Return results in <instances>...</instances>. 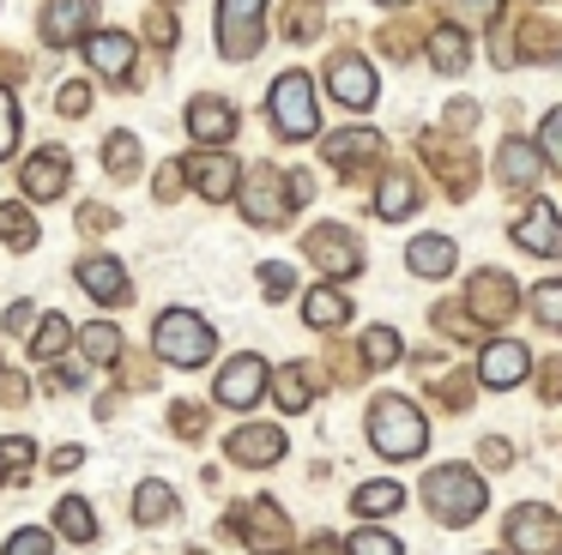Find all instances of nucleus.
Wrapping results in <instances>:
<instances>
[{
	"mask_svg": "<svg viewBox=\"0 0 562 555\" xmlns=\"http://www.w3.org/2000/svg\"><path fill=\"white\" fill-rule=\"evenodd\" d=\"M188 133L206 139V145H224L236 133V109L224 103V97H194V103H188Z\"/></svg>",
	"mask_w": 562,
	"mask_h": 555,
	"instance_id": "obj_14",
	"label": "nucleus"
},
{
	"mask_svg": "<svg viewBox=\"0 0 562 555\" xmlns=\"http://www.w3.org/2000/svg\"><path fill=\"white\" fill-rule=\"evenodd\" d=\"M260 284H267L272 296H284V290H291L296 278H291V265H279V260H272V265H260Z\"/></svg>",
	"mask_w": 562,
	"mask_h": 555,
	"instance_id": "obj_42",
	"label": "nucleus"
},
{
	"mask_svg": "<svg viewBox=\"0 0 562 555\" xmlns=\"http://www.w3.org/2000/svg\"><path fill=\"white\" fill-rule=\"evenodd\" d=\"M55 531H61L67 543H91V537H98V513H91L79 495H67V501L55 507Z\"/></svg>",
	"mask_w": 562,
	"mask_h": 555,
	"instance_id": "obj_22",
	"label": "nucleus"
},
{
	"mask_svg": "<svg viewBox=\"0 0 562 555\" xmlns=\"http://www.w3.org/2000/svg\"><path fill=\"white\" fill-rule=\"evenodd\" d=\"M67 344H74V326H67L61 314H43V320H37V338H31V356H37V362H55V356H67Z\"/></svg>",
	"mask_w": 562,
	"mask_h": 555,
	"instance_id": "obj_23",
	"label": "nucleus"
},
{
	"mask_svg": "<svg viewBox=\"0 0 562 555\" xmlns=\"http://www.w3.org/2000/svg\"><path fill=\"white\" fill-rule=\"evenodd\" d=\"M327 84H333V97H339L345 109H357V115L375 103V67H369V60H357V55H339V60H333V67H327Z\"/></svg>",
	"mask_w": 562,
	"mask_h": 555,
	"instance_id": "obj_9",
	"label": "nucleus"
},
{
	"mask_svg": "<svg viewBox=\"0 0 562 555\" xmlns=\"http://www.w3.org/2000/svg\"><path fill=\"white\" fill-rule=\"evenodd\" d=\"M74 278H79V284H86L98 302H110V308H122V302H134V284H127L122 260H110V253H86Z\"/></svg>",
	"mask_w": 562,
	"mask_h": 555,
	"instance_id": "obj_10",
	"label": "nucleus"
},
{
	"mask_svg": "<svg viewBox=\"0 0 562 555\" xmlns=\"http://www.w3.org/2000/svg\"><path fill=\"white\" fill-rule=\"evenodd\" d=\"M86 109H91L86 84H61V115H86Z\"/></svg>",
	"mask_w": 562,
	"mask_h": 555,
	"instance_id": "obj_43",
	"label": "nucleus"
},
{
	"mask_svg": "<svg viewBox=\"0 0 562 555\" xmlns=\"http://www.w3.org/2000/svg\"><path fill=\"white\" fill-rule=\"evenodd\" d=\"M231 458H236V465H279V458H284V434L279 429H236L231 434Z\"/></svg>",
	"mask_w": 562,
	"mask_h": 555,
	"instance_id": "obj_17",
	"label": "nucleus"
},
{
	"mask_svg": "<svg viewBox=\"0 0 562 555\" xmlns=\"http://www.w3.org/2000/svg\"><path fill=\"white\" fill-rule=\"evenodd\" d=\"M61 188H67V151L49 145V151H37L25 163V200H55Z\"/></svg>",
	"mask_w": 562,
	"mask_h": 555,
	"instance_id": "obj_15",
	"label": "nucleus"
},
{
	"mask_svg": "<svg viewBox=\"0 0 562 555\" xmlns=\"http://www.w3.org/2000/svg\"><path fill=\"white\" fill-rule=\"evenodd\" d=\"M508 543L526 550V555H562V519L550 513V507L526 501V507L508 513Z\"/></svg>",
	"mask_w": 562,
	"mask_h": 555,
	"instance_id": "obj_5",
	"label": "nucleus"
},
{
	"mask_svg": "<svg viewBox=\"0 0 562 555\" xmlns=\"http://www.w3.org/2000/svg\"><path fill=\"white\" fill-rule=\"evenodd\" d=\"M303 320L321 326V332H327V326H345V320H351V302H345L333 284H321V290H308V296H303Z\"/></svg>",
	"mask_w": 562,
	"mask_h": 555,
	"instance_id": "obj_21",
	"label": "nucleus"
},
{
	"mask_svg": "<svg viewBox=\"0 0 562 555\" xmlns=\"http://www.w3.org/2000/svg\"><path fill=\"white\" fill-rule=\"evenodd\" d=\"M91 12H98V0H55V7L43 12V36H49L55 48L86 43V36H91Z\"/></svg>",
	"mask_w": 562,
	"mask_h": 555,
	"instance_id": "obj_12",
	"label": "nucleus"
},
{
	"mask_svg": "<svg viewBox=\"0 0 562 555\" xmlns=\"http://www.w3.org/2000/svg\"><path fill=\"white\" fill-rule=\"evenodd\" d=\"M194 188L206 193V200H231L236 193V157H224V151H206V157H194Z\"/></svg>",
	"mask_w": 562,
	"mask_h": 555,
	"instance_id": "obj_18",
	"label": "nucleus"
},
{
	"mask_svg": "<svg viewBox=\"0 0 562 555\" xmlns=\"http://www.w3.org/2000/svg\"><path fill=\"white\" fill-rule=\"evenodd\" d=\"M532 308H538V320H544V326H557V332H562V278L532 290Z\"/></svg>",
	"mask_w": 562,
	"mask_h": 555,
	"instance_id": "obj_37",
	"label": "nucleus"
},
{
	"mask_svg": "<svg viewBox=\"0 0 562 555\" xmlns=\"http://www.w3.org/2000/svg\"><path fill=\"white\" fill-rule=\"evenodd\" d=\"M308 253H315L333 278H351L357 265H363V253L351 248V236H345V229H315V236H308Z\"/></svg>",
	"mask_w": 562,
	"mask_h": 555,
	"instance_id": "obj_16",
	"label": "nucleus"
},
{
	"mask_svg": "<svg viewBox=\"0 0 562 555\" xmlns=\"http://www.w3.org/2000/svg\"><path fill=\"white\" fill-rule=\"evenodd\" d=\"M248 217H255V224H279V217H284V205H279V181H272V175H260V181H255V193H248Z\"/></svg>",
	"mask_w": 562,
	"mask_h": 555,
	"instance_id": "obj_31",
	"label": "nucleus"
},
{
	"mask_svg": "<svg viewBox=\"0 0 562 555\" xmlns=\"http://www.w3.org/2000/svg\"><path fill=\"white\" fill-rule=\"evenodd\" d=\"M526 369H532V356H526V344H514V338H496V344H484V362H477V381L496 386V393H508V386L526 381Z\"/></svg>",
	"mask_w": 562,
	"mask_h": 555,
	"instance_id": "obj_11",
	"label": "nucleus"
},
{
	"mask_svg": "<svg viewBox=\"0 0 562 555\" xmlns=\"http://www.w3.org/2000/svg\"><path fill=\"white\" fill-rule=\"evenodd\" d=\"M538 157L562 169V109H550V115L538 121Z\"/></svg>",
	"mask_w": 562,
	"mask_h": 555,
	"instance_id": "obj_35",
	"label": "nucleus"
},
{
	"mask_svg": "<svg viewBox=\"0 0 562 555\" xmlns=\"http://www.w3.org/2000/svg\"><path fill=\"white\" fill-rule=\"evenodd\" d=\"M255 550H284V525H279V513L272 507H255Z\"/></svg>",
	"mask_w": 562,
	"mask_h": 555,
	"instance_id": "obj_36",
	"label": "nucleus"
},
{
	"mask_svg": "<svg viewBox=\"0 0 562 555\" xmlns=\"http://www.w3.org/2000/svg\"><path fill=\"white\" fill-rule=\"evenodd\" d=\"M345 550H351V555H405L400 537H393V531H381V525H363L351 543H345Z\"/></svg>",
	"mask_w": 562,
	"mask_h": 555,
	"instance_id": "obj_33",
	"label": "nucleus"
},
{
	"mask_svg": "<svg viewBox=\"0 0 562 555\" xmlns=\"http://www.w3.org/2000/svg\"><path fill=\"white\" fill-rule=\"evenodd\" d=\"M31 458H37V441H25V434H7V441H0V489H13V483L31 471Z\"/></svg>",
	"mask_w": 562,
	"mask_h": 555,
	"instance_id": "obj_25",
	"label": "nucleus"
},
{
	"mask_svg": "<svg viewBox=\"0 0 562 555\" xmlns=\"http://www.w3.org/2000/svg\"><path fill=\"white\" fill-rule=\"evenodd\" d=\"M375 151H381V139H375V133H339V139L327 145V157H333V163H369Z\"/></svg>",
	"mask_w": 562,
	"mask_h": 555,
	"instance_id": "obj_30",
	"label": "nucleus"
},
{
	"mask_svg": "<svg viewBox=\"0 0 562 555\" xmlns=\"http://www.w3.org/2000/svg\"><path fill=\"white\" fill-rule=\"evenodd\" d=\"M405 265H412L417 278H448L453 272V241L448 236H417L412 248H405Z\"/></svg>",
	"mask_w": 562,
	"mask_h": 555,
	"instance_id": "obj_19",
	"label": "nucleus"
},
{
	"mask_svg": "<svg viewBox=\"0 0 562 555\" xmlns=\"http://www.w3.org/2000/svg\"><path fill=\"white\" fill-rule=\"evenodd\" d=\"M351 507H357V513H400V507H405V489H400V483H387V477H381V483H363V489L351 495Z\"/></svg>",
	"mask_w": 562,
	"mask_h": 555,
	"instance_id": "obj_26",
	"label": "nucleus"
},
{
	"mask_svg": "<svg viewBox=\"0 0 562 555\" xmlns=\"http://www.w3.org/2000/svg\"><path fill=\"white\" fill-rule=\"evenodd\" d=\"M369 441H375L381 458H417L429 446V422L412 398H375L369 405Z\"/></svg>",
	"mask_w": 562,
	"mask_h": 555,
	"instance_id": "obj_1",
	"label": "nucleus"
},
{
	"mask_svg": "<svg viewBox=\"0 0 562 555\" xmlns=\"http://www.w3.org/2000/svg\"><path fill=\"white\" fill-rule=\"evenodd\" d=\"M532 151H538V145L508 139V145H502V157H496V175H502V181H514V188H532L538 169H544V157H532Z\"/></svg>",
	"mask_w": 562,
	"mask_h": 555,
	"instance_id": "obj_20",
	"label": "nucleus"
},
{
	"mask_svg": "<svg viewBox=\"0 0 562 555\" xmlns=\"http://www.w3.org/2000/svg\"><path fill=\"white\" fill-rule=\"evenodd\" d=\"M381 7H405V0H381Z\"/></svg>",
	"mask_w": 562,
	"mask_h": 555,
	"instance_id": "obj_46",
	"label": "nucleus"
},
{
	"mask_svg": "<svg viewBox=\"0 0 562 555\" xmlns=\"http://www.w3.org/2000/svg\"><path fill=\"white\" fill-rule=\"evenodd\" d=\"M0 236H7V241H13V248L19 253H25V248H37V224H31V212H25V205H0Z\"/></svg>",
	"mask_w": 562,
	"mask_h": 555,
	"instance_id": "obj_29",
	"label": "nucleus"
},
{
	"mask_svg": "<svg viewBox=\"0 0 562 555\" xmlns=\"http://www.w3.org/2000/svg\"><path fill=\"white\" fill-rule=\"evenodd\" d=\"M151 344H158V356L170 362V369H200V362H212L218 338H212V326L200 320V314H188V308H164V314H158V326H151Z\"/></svg>",
	"mask_w": 562,
	"mask_h": 555,
	"instance_id": "obj_2",
	"label": "nucleus"
},
{
	"mask_svg": "<svg viewBox=\"0 0 562 555\" xmlns=\"http://www.w3.org/2000/svg\"><path fill=\"white\" fill-rule=\"evenodd\" d=\"M363 344H369V369H387V362L400 356V332H393V326H369Z\"/></svg>",
	"mask_w": 562,
	"mask_h": 555,
	"instance_id": "obj_34",
	"label": "nucleus"
},
{
	"mask_svg": "<svg viewBox=\"0 0 562 555\" xmlns=\"http://www.w3.org/2000/svg\"><path fill=\"white\" fill-rule=\"evenodd\" d=\"M412 205H417V193H412V181H405V175H393V181H387V188H381V200H375V212H381V217H387V224H393V217H405V212H412Z\"/></svg>",
	"mask_w": 562,
	"mask_h": 555,
	"instance_id": "obj_32",
	"label": "nucleus"
},
{
	"mask_svg": "<svg viewBox=\"0 0 562 555\" xmlns=\"http://www.w3.org/2000/svg\"><path fill=\"white\" fill-rule=\"evenodd\" d=\"M176 513V495L164 489V483H139V495H134V519L139 525H158V519H170Z\"/></svg>",
	"mask_w": 562,
	"mask_h": 555,
	"instance_id": "obj_27",
	"label": "nucleus"
},
{
	"mask_svg": "<svg viewBox=\"0 0 562 555\" xmlns=\"http://www.w3.org/2000/svg\"><path fill=\"white\" fill-rule=\"evenodd\" d=\"M79 350H86L91 362H103V369H110V362L122 356V332H115V326H98V320H91L86 332H79Z\"/></svg>",
	"mask_w": 562,
	"mask_h": 555,
	"instance_id": "obj_28",
	"label": "nucleus"
},
{
	"mask_svg": "<svg viewBox=\"0 0 562 555\" xmlns=\"http://www.w3.org/2000/svg\"><path fill=\"white\" fill-rule=\"evenodd\" d=\"M13 145H19V103L0 91V157H13Z\"/></svg>",
	"mask_w": 562,
	"mask_h": 555,
	"instance_id": "obj_40",
	"label": "nucleus"
},
{
	"mask_svg": "<svg viewBox=\"0 0 562 555\" xmlns=\"http://www.w3.org/2000/svg\"><path fill=\"white\" fill-rule=\"evenodd\" d=\"M272 127H279L284 139H308V133L321 127L308 72H279V79H272Z\"/></svg>",
	"mask_w": 562,
	"mask_h": 555,
	"instance_id": "obj_4",
	"label": "nucleus"
},
{
	"mask_svg": "<svg viewBox=\"0 0 562 555\" xmlns=\"http://www.w3.org/2000/svg\"><path fill=\"white\" fill-rule=\"evenodd\" d=\"M31 320H37V308H31V302H19V308L7 314V326H13V332H19V326H31Z\"/></svg>",
	"mask_w": 562,
	"mask_h": 555,
	"instance_id": "obj_44",
	"label": "nucleus"
},
{
	"mask_svg": "<svg viewBox=\"0 0 562 555\" xmlns=\"http://www.w3.org/2000/svg\"><path fill=\"white\" fill-rule=\"evenodd\" d=\"M424 501H429V513H436L441 525H465V519L484 513V483H477V471H465V465H441V471H429Z\"/></svg>",
	"mask_w": 562,
	"mask_h": 555,
	"instance_id": "obj_3",
	"label": "nucleus"
},
{
	"mask_svg": "<svg viewBox=\"0 0 562 555\" xmlns=\"http://www.w3.org/2000/svg\"><path fill=\"white\" fill-rule=\"evenodd\" d=\"M86 60L103 72V79H127V72H134V36H122V31H91V36H86Z\"/></svg>",
	"mask_w": 562,
	"mask_h": 555,
	"instance_id": "obj_13",
	"label": "nucleus"
},
{
	"mask_svg": "<svg viewBox=\"0 0 562 555\" xmlns=\"http://www.w3.org/2000/svg\"><path fill=\"white\" fill-rule=\"evenodd\" d=\"M79 458H86V453H79V446H61V453H55V458H49V465H55V471H74V465H79Z\"/></svg>",
	"mask_w": 562,
	"mask_h": 555,
	"instance_id": "obj_45",
	"label": "nucleus"
},
{
	"mask_svg": "<svg viewBox=\"0 0 562 555\" xmlns=\"http://www.w3.org/2000/svg\"><path fill=\"white\" fill-rule=\"evenodd\" d=\"M218 405H231V410H248L260 393H267V362L260 356H236V362H224V374H218Z\"/></svg>",
	"mask_w": 562,
	"mask_h": 555,
	"instance_id": "obj_8",
	"label": "nucleus"
},
{
	"mask_svg": "<svg viewBox=\"0 0 562 555\" xmlns=\"http://www.w3.org/2000/svg\"><path fill=\"white\" fill-rule=\"evenodd\" d=\"M0 555H49V531H43V525H25V531H13Z\"/></svg>",
	"mask_w": 562,
	"mask_h": 555,
	"instance_id": "obj_38",
	"label": "nucleus"
},
{
	"mask_svg": "<svg viewBox=\"0 0 562 555\" xmlns=\"http://www.w3.org/2000/svg\"><path fill=\"white\" fill-rule=\"evenodd\" d=\"M514 241H520L526 253H538V260H550V253H562V217L550 200H532L520 212V224H514Z\"/></svg>",
	"mask_w": 562,
	"mask_h": 555,
	"instance_id": "obj_7",
	"label": "nucleus"
},
{
	"mask_svg": "<svg viewBox=\"0 0 562 555\" xmlns=\"http://www.w3.org/2000/svg\"><path fill=\"white\" fill-rule=\"evenodd\" d=\"M260 12H267V0H224L218 7V43L231 60H248L260 43Z\"/></svg>",
	"mask_w": 562,
	"mask_h": 555,
	"instance_id": "obj_6",
	"label": "nucleus"
},
{
	"mask_svg": "<svg viewBox=\"0 0 562 555\" xmlns=\"http://www.w3.org/2000/svg\"><path fill=\"white\" fill-rule=\"evenodd\" d=\"M279 405H284V410H303V405H308V374H303V369H284V374H279Z\"/></svg>",
	"mask_w": 562,
	"mask_h": 555,
	"instance_id": "obj_39",
	"label": "nucleus"
},
{
	"mask_svg": "<svg viewBox=\"0 0 562 555\" xmlns=\"http://www.w3.org/2000/svg\"><path fill=\"white\" fill-rule=\"evenodd\" d=\"M110 169H115V175L134 169V133H110Z\"/></svg>",
	"mask_w": 562,
	"mask_h": 555,
	"instance_id": "obj_41",
	"label": "nucleus"
},
{
	"mask_svg": "<svg viewBox=\"0 0 562 555\" xmlns=\"http://www.w3.org/2000/svg\"><path fill=\"white\" fill-rule=\"evenodd\" d=\"M429 60H436L441 72H460L465 60H472V43H465V31H453V24H441V31L429 36Z\"/></svg>",
	"mask_w": 562,
	"mask_h": 555,
	"instance_id": "obj_24",
	"label": "nucleus"
}]
</instances>
